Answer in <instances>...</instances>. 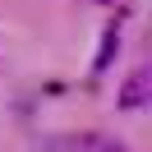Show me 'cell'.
Wrapping results in <instances>:
<instances>
[{"label":"cell","instance_id":"1","mask_svg":"<svg viewBox=\"0 0 152 152\" xmlns=\"http://www.w3.org/2000/svg\"><path fill=\"white\" fill-rule=\"evenodd\" d=\"M42 152H129L115 134H102V129H65V134H42L37 138Z\"/></svg>","mask_w":152,"mask_h":152},{"label":"cell","instance_id":"2","mask_svg":"<svg viewBox=\"0 0 152 152\" xmlns=\"http://www.w3.org/2000/svg\"><path fill=\"white\" fill-rule=\"evenodd\" d=\"M152 97V69H134L120 88V111H143Z\"/></svg>","mask_w":152,"mask_h":152},{"label":"cell","instance_id":"3","mask_svg":"<svg viewBox=\"0 0 152 152\" xmlns=\"http://www.w3.org/2000/svg\"><path fill=\"white\" fill-rule=\"evenodd\" d=\"M115 51H120V28H106V37H102V51H97V60H92V69H97V74H102V69H111Z\"/></svg>","mask_w":152,"mask_h":152},{"label":"cell","instance_id":"4","mask_svg":"<svg viewBox=\"0 0 152 152\" xmlns=\"http://www.w3.org/2000/svg\"><path fill=\"white\" fill-rule=\"evenodd\" d=\"M97 5H115V0H97Z\"/></svg>","mask_w":152,"mask_h":152}]
</instances>
